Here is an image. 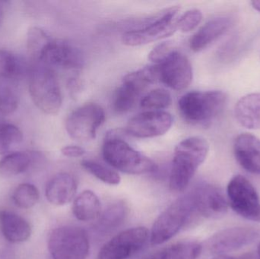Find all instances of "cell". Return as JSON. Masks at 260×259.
I'll use <instances>...</instances> for the list:
<instances>
[{
    "mask_svg": "<svg viewBox=\"0 0 260 259\" xmlns=\"http://www.w3.org/2000/svg\"><path fill=\"white\" fill-rule=\"evenodd\" d=\"M209 152V144L201 137H189L180 141L174 151L170 175V188L182 192L189 185Z\"/></svg>",
    "mask_w": 260,
    "mask_h": 259,
    "instance_id": "obj_1",
    "label": "cell"
},
{
    "mask_svg": "<svg viewBox=\"0 0 260 259\" xmlns=\"http://www.w3.org/2000/svg\"><path fill=\"white\" fill-rule=\"evenodd\" d=\"M226 103L227 95L222 91H191L182 96L178 107L189 124L207 126L221 115Z\"/></svg>",
    "mask_w": 260,
    "mask_h": 259,
    "instance_id": "obj_2",
    "label": "cell"
},
{
    "mask_svg": "<svg viewBox=\"0 0 260 259\" xmlns=\"http://www.w3.org/2000/svg\"><path fill=\"white\" fill-rule=\"evenodd\" d=\"M103 157L108 164L128 174H144L157 170L155 163L129 145L114 132L108 134L104 143Z\"/></svg>",
    "mask_w": 260,
    "mask_h": 259,
    "instance_id": "obj_3",
    "label": "cell"
},
{
    "mask_svg": "<svg viewBox=\"0 0 260 259\" xmlns=\"http://www.w3.org/2000/svg\"><path fill=\"white\" fill-rule=\"evenodd\" d=\"M197 213L190 194L174 201L158 216L152 226L151 243L160 245L174 237L186 224L194 220Z\"/></svg>",
    "mask_w": 260,
    "mask_h": 259,
    "instance_id": "obj_4",
    "label": "cell"
},
{
    "mask_svg": "<svg viewBox=\"0 0 260 259\" xmlns=\"http://www.w3.org/2000/svg\"><path fill=\"white\" fill-rule=\"evenodd\" d=\"M29 93L35 106L49 115H55L62 106V93L53 68L41 63L34 68L29 82Z\"/></svg>",
    "mask_w": 260,
    "mask_h": 259,
    "instance_id": "obj_5",
    "label": "cell"
},
{
    "mask_svg": "<svg viewBox=\"0 0 260 259\" xmlns=\"http://www.w3.org/2000/svg\"><path fill=\"white\" fill-rule=\"evenodd\" d=\"M178 7H171L147 18L136 28L126 30L122 36L123 44L129 47H138L154 42L172 35L177 29L176 15Z\"/></svg>",
    "mask_w": 260,
    "mask_h": 259,
    "instance_id": "obj_6",
    "label": "cell"
},
{
    "mask_svg": "<svg viewBox=\"0 0 260 259\" xmlns=\"http://www.w3.org/2000/svg\"><path fill=\"white\" fill-rule=\"evenodd\" d=\"M48 249L53 259H86L89 254V240L80 228L59 227L50 234Z\"/></svg>",
    "mask_w": 260,
    "mask_h": 259,
    "instance_id": "obj_7",
    "label": "cell"
},
{
    "mask_svg": "<svg viewBox=\"0 0 260 259\" xmlns=\"http://www.w3.org/2000/svg\"><path fill=\"white\" fill-rule=\"evenodd\" d=\"M106 119L105 110L100 105L86 103L77 108L67 117L66 129L71 138L78 141L94 139L98 130Z\"/></svg>",
    "mask_w": 260,
    "mask_h": 259,
    "instance_id": "obj_8",
    "label": "cell"
},
{
    "mask_svg": "<svg viewBox=\"0 0 260 259\" xmlns=\"http://www.w3.org/2000/svg\"><path fill=\"white\" fill-rule=\"evenodd\" d=\"M229 205L241 217L260 222V200L253 184L242 175L234 176L227 188Z\"/></svg>",
    "mask_w": 260,
    "mask_h": 259,
    "instance_id": "obj_9",
    "label": "cell"
},
{
    "mask_svg": "<svg viewBox=\"0 0 260 259\" xmlns=\"http://www.w3.org/2000/svg\"><path fill=\"white\" fill-rule=\"evenodd\" d=\"M148 230L143 227L122 231L101 249L98 259H127L141 250L148 240Z\"/></svg>",
    "mask_w": 260,
    "mask_h": 259,
    "instance_id": "obj_10",
    "label": "cell"
},
{
    "mask_svg": "<svg viewBox=\"0 0 260 259\" xmlns=\"http://www.w3.org/2000/svg\"><path fill=\"white\" fill-rule=\"evenodd\" d=\"M40 62L50 68L77 70L85 64V56L82 50L74 44L63 40L51 39L44 49Z\"/></svg>",
    "mask_w": 260,
    "mask_h": 259,
    "instance_id": "obj_11",
    "label": "cell"
},
{
    "mask_svg": "<svg viewBox=\"0 0 260 259\" xmlns=\"http://www.w3.org/2000/svg\"><path fill=\"white\" fill-rule=\"evenodd\" d=\"M172 124V116L168 112L146 111L130 119L126 131L136 138H154L165 135Z\"/></svg>",
    "mask_w": 260,
    "mask_h": 259,
    "instance_id": "obj_12",
    "label": "cell"
},
{
    "mask_svg": "<svg viewBox=\"0 0 260 259\" xmlns=\"http://www.w3.org/2000/svg\"><path fill=\"white\" fill-rule=\"evenodd\" d=\"M158 66L160 81L171 89H186L192 82V65L184 54L177 50L158 64Z\"/></svg>",
    "mask_w": 260,
    "mask_h": 259,
    "instance_id": "obj_13",
    "label": "cell"
},
{
    "mask_svg": "<svg viewBox=\"0 0 260 259\" xmlns=\"http://www.w3.org/2000/svg\"><path fill=\"white\" fill-rule=\"evenodd\" d=\"M197 213L206 218L218 219L225 215L229 203L219 187L201 184L191 193Z\"/></svg>",
    "mask_w": 260,
    "mask_h": 259,
    "instance_id": "obj_14",
    "label": "cell"
},
{
    "mask_svg": "<svg viewBox=\"0 0 260 259\" xmlns=\"http://www.w3.org/2000/svg\"><path fill=\"white\" fill-rule=\"evenodd\" d=\"M259 236V231L253 228H228L214 234L208 240V248L214 255H225L250 244Z\"/></svg>",
    "mask_w": 260,
    "mask_h": 259,
    "instance_id": "obj_15",
    "label": "cell"
},
{
    "mask_svg": "<svg viewBox=\"0 0 260 259\" xmlns=\"http://www.w3.org/2000/svg\"><path fill=\"white\" fill-rule=\"evenodd\" d=\"M238 164L249 173L260 175V138L251 133L240 134L234 141Z\"/></svg>",
    "mask_w": 260,
    "mask_h": 259,
    "instance_id": "obj_16",
    "label": "cell"
},
{
    "mask_svg": "<svg viewBox=\"0 0 260 259\" xmlns=\"http://www.w3.org/2000/svg\"><path fill=\"white\" fill-rule=\"evenodd\" d=\"M232 21L229 17L219 16L212 18L196 32L189 41V47L193 52H200L226 33Z\"/></svg>",
    "mask_w": 260,
    "mask_h": 259,
    "instance_id": "obj_17",
    "label": "cell"
},
{
    "mask_svg": "<svg viewBox=\"0 0 260 259\" xmlns=\"http://www.w3.org/2000/svg\"><path fill=\"white\" fill-rule=\"evenodd\" d=\"M77 191V182L73 175L60 173L53 176L45 190L47 201L52 205L62 206L72 202Z\"/></svg>",
    "mask_w": 260,
    "mask_h": 259,
    "instance_id": "obj_18",
    "label": "cell"
},
{
    "mask_svg": "<svg viewBox=\"0 0 260 259\" xmlns=\"http://www.w3.org/2000/svg\"><path fill=\"white\" fill-rule=\"evenodd\" d=\"M0 228L5 238L12 243L27 241L31 235L30 224L18 214L9 211H0Z\"/></svg>",
    "mask_w": 260,
    "mask_h": 259,
    "instance_id": "obj_19",
    "label": "cell"
},
{
    "mask_svg": "<svg viewBox=\"0 0 260 259\" xmlns=\"http://www.w3.org/2000/svg\"><path fill=\"white\" fill-rule=\"evenodd\" d=\"M237 121L249 129H260V92L241 97L235 107Z\"/></svg>",
    "mask_w": 260,
    "mask_h": 259,
    "instance_id": "obj_20",
    "label": "cell"
},
{
    "mask_svg": "<svg viewBox=\"0 0 260 259\" xmlns=\"http://www.w3.org/2000/svg\"><path fill=\"white\" fill-rule=\"evenodd\" d=\"M73 212L81 221H93L99 219L102 214V205L99 197L91 190L82 192L73 202Z\"/></svg>",
    "mask_w": 260,
    "mask_h": 259,
    "instance_id": "obj_21",
    "label": "cell"
},
{
    "mask_svg": "<svg viewBox=\"0 0 260 259\" xmlns=\"http://www.w3.org/2000/svg\"><path fill=\"white\" fill-rule=\"evenodd\" d=\"M203 246L197 242H181L167 246L141 259H197Z\"/></svg>",
    "mask_w": 260,
    "mask_h": 259,
    "instance_id": "obj_22",
    "label": "cell"
},
{
    "mask_svg": "<svg viewBox=\"0 0 260 259\" xmlns=\"http://www.w3.org/2000/svg\"><path fill=\"white\" fill-rule=\"evenodd\" d=\"M31 158L25 152H13L0 160V175L4 177L16 176L25 171L30 164Z\"/></svg>",
    "mask_w": 260,
    "mask_h": 259,
    "instance_id": "obj_23",
    "label": "cell"
},
{
    "mask_svg": "<svg viewBox=\"0 0 260 259\" xmlns=\"http://www.w3.org/2000/svg\"><path fill=\"white\" fill-rule=\"evenodd\" d=\"M142 93L135 85L123 81V85L117 89L114 95L113 101L114 110L118 114L131 110Z\"/></svg>",
    "mask_w": 260,
    "mask_h": 259,
    "instance_id": "obj_24",
    "label": "cell"
},
{
    "mask_svg": "<svg viewBox=\"0 0 260 259\" xmlns=\"http://www.w3.org/2000/svg\"><path fill=\"white\" fill-rule=\"evenodd\" d=\"M126 214L127 208L123 202L112 204L108 207L103 214H101L99 218L98 228L103 232H108L116 229L124 221Z\"/></svg>",
    "mask_w": 260,
    "mask_h": 259,
    "instance_id": "obj_25",
    "label": "cell"
},
{
    "mask_svg": "<svg viewBox=\"0 0 260 259\" xmlns=\"http://www.w3.org/2000/svg\"><path fill=\"white\" fill-rule=\"evenodd\" d=\"M50 41L51 38L42 29L30 27L27 35V48L29 54L40 62L41 55Z\"/></svg>",
    "mask_w": 260,
    "mask_h": 259,
    "instance_id": "obj_26",
    "label": "cell"
},
{
    "mask_svg": "<svg viewBox=\"0 0 260 259\" xmlns=\"http://www.w3.org/2000/svg\"><path fill=\"white\" fill-rule=\"evenodd\" d=\"M81 165L88 173L108 185H119L121 181V178L117 172L96 161L83 160Z\"/></svg>",
    "mask_w": 260,
    "mask_h": 259,
    "instance_id": "obj_27",
    "label": "cell"
},
{
    "mask_svg": "<svg viewBox=\"0 0 260 259\" xmlns=\"http://www.w3.org/2000/svg\"><path fill=\"white\" fill-rule=\"evenodd\" d=\"M172 103L171 94L164 88H156L144 96L141 106L148 111H162Z\"/></svg>",
    "mask_w": 260,
    "mask_h": 259,
    "instance_id": "obj_28",
    "label": "cell"
},
{
    "mask_svg": "<svg viewBox=\"0 0 260 259\" xmlns=\"http://www.w3.org/2000/svg\"><path fill=\"white\" fill-rule=\"evenodd\" d=\"M39 192L36 187L30 183L20 184L12 194V200L18 208L28 209L39 200Z\"/></svg>",
    "mask_w": 260,
    "mask_h": 259,
    "instance_id": "obj_29",
    "label": "cell"
},
{
    "mask_svg": "<svg viewBox=\"0 0 260 259\" xmlns=\"http://www.w3.org/2000/svg\"><path fill=\"white\" fill-rule=\"evenodd\" d=\"M22 132L15 125L0 119V155L6 154L11 147L22 141Z\"/></svg>",
    "mask_w": 260,
    "mask_h": 259,
    "instance_id": "obj_30",
    "label": "cell"
},
{
    "mask_svg": "<svg viewBox=\"0 0 260 259\" xmlns=\"http://www.w3.org/2000/svg\"><path fill=\"white\" fill-rule=\"evenodd\" d=\"M23 65L15 55L7 50H0V78L11 79L22 72Z\"/></svg>",
    "mask_w": 260,
    "mask_h": 259,
    "instance_id": "obj_31",
    "label": "cell"
},
{
    "mask_svg": "<svg viewBox=\"0 0 260 259\" xmlns=\"http://www.w3.org/2000/svg\"><path fill=\"white\" fill-rule=\"evenodd\" d=\"M19 99L13 88L0 85V113L5 115L13 114L18 109Z\"/></svg>",
    "mask_w": 260,
    "mask_h": 259,
    "instance_id": "obj_32",
    "label": "cell"
},
{
    "mask_svg": "<svg viewBox=\"0 0 260 259\" xmlns=\"http://www.w3.org/2000/svg\"><path fill=\"white\" fill-rule=\"evenodd\" d=\"M203 13L199 9H190L177 20V29L183 33L195 30L203 20Z\"/></svg>",
    "mask_w": 260,
    "mask_h": 259,
    "instance_id": "obj_33",
    "label": "cell"
},
{
    "mask_svg": "<svg viewBox=\"0 0 260 259\" xmlns=\"http://www.w3.org/2000/svg\"><path fill=\"white\" fill-rule=\"evenodd\" d=\"M174 51L176 50H174V45L172 41H165L160 43L151 50L148 54V59L151 62H155L158 65L164 62Z\"/></svg>",
    "mask_w": 260,
    "mask_h": 259,
    "instance_id": "obj_34",
    "label": "cell"
},
{
    "mask_svg": "<svg viewBox=\"0 0 260 259\" xmlns=\"http://www.w3.org/2000/svg\"><path fill=\"white\" fill-rule=\"evenodd\" d=\"M62 155L68 158H80L85 155L86 152L83 147L78 145H67L61 150Z\"/></svg>",
    "mask_w": 260,
    "mask_h": 259,
    "instance_id": "obj_35",
    "label": "cell"
},
{
    "mask_svg": "<svg viewBox=\"0 0 260 259\" xmlns=\"http://www.w3.org/2000/svg\"><path fill=\"white\" fill-rule=\"evenodd\" d=\"M13 255H12V252L9 248L3 249L0 252V259H12Z\"/></svg>",
    "mask_w": 260,
    "mask_h": 259,
    "instance_id": "obj_36",
    "label": "cell"
},
{
    "mask_svg": "<svg viewBox=\"0 0 260 259\" xmlns=\"http://www.w3.org/2000/svg\"><path fill=\"white\" fill-rule=\"evenodd\" d=\"M212 259H256L252 255H246V256L240 257V258H237V257L229 256L227 255H217L215 258Z\"/></svg>",
    "mask_w": 260,
    "mask_h": 259,
    "instance_id": "obj_37",
    "label": "cell"
},
{
    "mask_svg": "<svg viewBox=\"0 0 260 259\" xmlns=\"http://www.w3.org/2000/svg\"><path fill=\"white\" fill-rule=\"evenodd\" d=\"M251 5L255 10L260 12V1H252Z\"/></svg>",
    "mask_w": 260,
    "mask_h": 259,
    "instance_id": "obj_38",
    "label": "cell"
},
{
    "mask_svg": "<svg viewBox=\"0 0 260 259\" xmlns=\"http://www.w3.org/2000/svg\"><path fill=\"white\" fill-rule=\"evenodd\" d=\"M3 16H4V9H3V3L0 2V24L3 21Z\"/></svg>",
    "mask_w": 260,
    "mask_h": 259,
    "instance_id": "obj_39",
    "label": "cell"
},
{
    "mask_svg": "<svg viewBox=\"0 0 260 259\" xmlns=\"http://www.w3.org/2000/svg\"><path fill=\"white\" fill-rule=\"evenodd\" d=\"M257 255L258 257H259V258L260 259V243L257 247Z\"/></svg>",
    "mask_w": 260,
    "mask_h": 259,
    "instance_id": "obj_40",
    "label": "cell"
}]
</instances>
